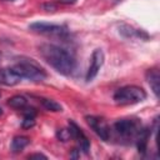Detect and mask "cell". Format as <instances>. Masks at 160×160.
I'll use <instances>...</instances> for the list:
<instances>
[{
	"mask_svg": "<svg viewBox=\"0 0 160 160\" xmlns=\"http://www.w3.org/2000/svg\"><path fill=\"white\" fill-rule=\"evenodd\" d=\"M39 52L41 58L58 72L62 75H71L74 72L76 66L75 58L65 49L52 44H41L39 46Z\"/></svg>",
	"mask_w": 160,
	"mask_h": 160,
	"instance_id": "1",
	"label": "cell"
},
{
	"mask_svg": "<svg viewBox=\"0 0 160 160\" xmlns=\"http://www.w3.org/2000/svg\"><path fill=\"white\" fill-rule=\"evenodd\" d=\"M146 99V92L142 88L135 85H128L120 88L114 94V101L118 105H132L141 102Z\"/></svg>",
	"mask_w": 160,
	"mask_h": 160,
	"instance_id": "2",
	"label": "cell"
},
{
	"mask_svg": "<svg viewBox=\"0 0 160 160\" xmlns=\"http://www.w3.org/2000/svg\"><path fill=\"white\" fill-rule=\"evenodd\" d=\"M12 69L20 75L21 79H29L35 82L46 79V72L31 60H20L18 64L12 66Z\"/></svg>",
	"mask_w": 160,
	"mask_h": 160,
	"instance_id": "3",
	"label": "cell"
},
{
	"mask_svg": "<svg viewBox=\"0 0 160 160\" xmlns=\"http://www.w3.org/2000/svg\"><path fill=\"white\" fill-rule=\"evenodd\" d=\"M30 30L39 32V34H44V35H49V36H60L64 38L68 35V29L62 25H56V24H49V22H32L29 26Z\"/></svg>",
	"mask_w": 160,
	"mask_h": 160,
	"instance_id": "4",
	"label": "cell"
},
{
	"mask_svg": "<svg viewBox=\"0 0 160 160\" xmlns=\"http://www.w3.org/2000/svg\"><path fill=\"white\" fill-rule=\"evenodd\" d=\"M114 128L116 132L122 138H135L141 126L138 121L130 120V119H122L114 124Z\"/></svg>",
	"mask_w": 160,
	"mask_h": 160,
	"instance_id": "5",
	"label": "cell"
},
{
	"mask_svg": "<svg viewBox=\"0 0 160 160\" xmlns=\"http://www.w3.org/2000/svg\"><path fill=\"white\" fill-rule=\"evenodd\" d=\"M88 125L94 130V132L104 141L110 139V128L102 118L99 116H86Z\"/></svg>",
	"mask_w": 160,
	"mask_h": 160,
	"instance_id": "6",
	"label": "cell"
},
{
	"mask_svg": "<svg viewBox=\"0 0 160 160\" xmlns=\"http://www.w3.org/2000/svg\"><path fill=\"white\" fill-rule=\"evenodd\" d=\"M104 60H105V56H104V52L101 49H95L92 51V55H91V60H90V65H89V69H88V72H86V81H91L99 72L100 68L104 64Z\"/></svg>",
	"mask_w": 160,
	"mask_h": 160,
	"instance_id": "7",
	"label": "cell"
},
{
	"mask_svg": "<svg viewBox=\"0 0 160 160\" xmlns=\"http://www.w3.org/2000/svg\"><path fill=\"white\" fill-rule=\"evenodd\" d=\"M69 131H70V134H71V138L78 141L80 150H82L85 154H88L89 150H90V141H89V139L86 138V135L82 132V130H81L75 122L70 121V122H69Z\"/></svg>",
	"mask_w": 160,
	"mask_h": 160,
	"instance_id": "8",
	"label": "cell"
},
{
	"mask_svg": "<svg viewBox=\"0 0 160 160\" xmlns=\"http://www.w3.org/2000/svg\"><path fill=\"white\" fill-rule=\"evenodd\" d=\"M146 80L156 98L160 95V72L158 69H149L146 71Z\"/></svg>",
	"mask_w": 160,
	"mask_h": 160,
	"instance_id": "9",
	"label": "cell"
},
{
	"mask_svg": "<svg viewBox=\"0 0 160 160\" xmlns=\"http://www.w3.org/2000/svg\"><path fill=\"white\" fill-rule=\"evenodd\" d=\"M119 32L122 35V36H125V38H144V39H148L149 36H148V34L146 32H144L142 30H139V29H134L132 26H130V25H126V24H121L120 26H119Z\"/></svg>",
	"mask_w": 160,
	"mask_h": 160,
	"instance_id": "10",
	"label": "cell"
},
{
	"mask_svg": "<svg viewBox=\"0 0 160 160\" xmlns=\"http://www.w3.org/2000/svg\"><path fill=\"white\" fill-rule=\"evenodd\" d=\"M150 136V131L148 129H140L139 132L136 134L135 139H136V145L139 149V152L145 154L146 151V146H148V140Z\"/></svg>",
	"mask_w": 160,
	"mask_h": 160,
	"instance_id": "11",
	"label": "cell"
},
{
	"mask_svg": "<svg viewBox=\"0 0 160 160\" xmlns=\"http://www.w3.org/2000/svg\"><path fill=\"white\" fill-rule=\"evenodd\" d=\"M29 142H30V139L26 138V136H15L11 141L10 149H11L12 152H19L24 148H26L29 145Z\"/></svg>",
	"mask_w": 160,
	"mask_h": 160,
	"instance_id": "12",
	"label": "cell"
},
{
	"mask_svg": "<svg viewBox=\"0 0 160 160\" xmlns=\"http://www.w3.org/2000/svg\"><path fill=\"white\" fill-rule=\"evenodd\" d=\"M6 104H8L10 108H12V109L22 110V109L28 105V100H26L24 96H21V95H14L12 98L8 99Z\"/></svg>",
	"mask_w": 160,
	"mask_h": 160,
	"instance_id": "13",
	"label": "cell"
},
{
	"mask_svg": "<svg viewBox=\"0 0 160 160\" xmlns=\"http://www.w3.org/2000/svg\"><path fill=\"white\" fill-rule=\"evenodd\" d=\"M40 101H41L42 106L46 110H49V111H62V106L59 102H56L55 100H52V99H45V98H42V99H40Z\"/></svg>",
	"mask_w": 160,
	"mask_h": 160,
	"instance_id": "14",
	"label": "cell"
},
{
	"mask_svg": "<svg viewBox=\"0 0 160 160\" xmlns=\"http://www.w3.org/2000/svg\"><path fill=\"white\" fill-rule=\"evenodd\" d=\"M58 139H60L61 141H68L69 139H71V134L69 131V129H60L58 130Z\"/></svg>",
	"mask_w": 160,
	"mask_h": 160,
	"instance_id": "15",
	"label": "cell"
},
{
	"mask_svg": "<svg viewBox=\"0 0 160 160\" xmlns=\"http://www.w3.org/2000/svg\"><path fill=\"white\" fill-rule=\"evenodd\" d=\"M34 125H35V116H25L22 120V124H21V126L24 129H30Z\"/></svg>",
	"mask_w": 160,
	"mask_h": 160,
	"instance_id": "16",
	"label": "cell"
},
{
	"mask_svg": "<svg viewBox=\"0 0 160 160\" xmlns=\"http://www.w3.org/2000/svg\"><path fill=\"white\" fill-rule=\"evenodd\" d=\"M30 159H46V156L44 154H32L29 156Z\"/></svg>",
	"mask_w": 160,
	"mask_h": 160,
	"instance_id": "17",
	"label": "cell"
},
{
	"mask_svg": "<svg viewBox=\"0 0 160 160\" xmlns=\"http://www.w3.org/2000/svg\"><path fill=\"white\" fill-rule=\"evenodd\" d=\"M61 4H66V5H69V4H74L76 0H59Z\"/></svg>",
	"mask_w": 160,
	"mask_h": 160,
	"instance_id": "18",
	"label": "cell"
},
{
	"mask_svg": "<svg viewBox=\"0 0 160 160\" xmlns=\"http://www.w3.org/2000/svg\"><path fill=\"white\" fill-rule=\"evenodd\" d=\"M0 114H1V109H0Z\"/></svg>",
	"mask_w": 160,
	"mask_h": 160,
	"instance_id": "19",
	"label": "cell"
},
{
	"mask_svg": "<svg viewBox=\"0 0 160 160\" xmlns=\"http://www.w3.org/2000/svg\"><path fill=\"white\" fill-rule=\"evenodd\" d=\"M5 1H9V0H5Z\"/></svg>",
	"mask_w": 160,
	"mask_h": 160,
	"instance_id": "20",
	"label": "cell"
}]
</instances>
